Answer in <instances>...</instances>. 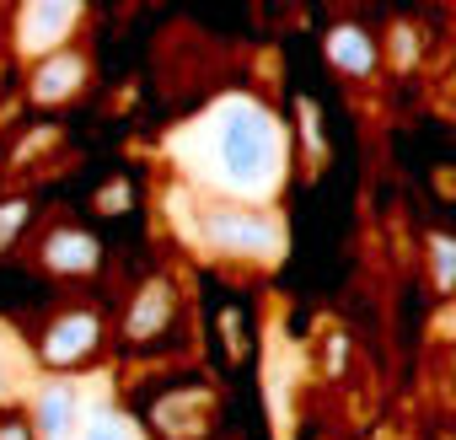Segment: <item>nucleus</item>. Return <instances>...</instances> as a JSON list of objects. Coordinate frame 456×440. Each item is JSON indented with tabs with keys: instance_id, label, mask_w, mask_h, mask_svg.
<instances>
[{
	"instance_id": "nucleus-4",
	"label": "nucleus",
	"mask_w": 456,
	"mask_h": 440,
	"mask_svg": "<svg viewBox=\"0 0 456 440\" xmlns=\"http://www.w3.org/2000/svg\"><path fill=\"white\" fill-rule=\"evenodd\" d=\"M97 344H102V322H97V312H65V317L49 322V333H44V344H38V360L54 365V371H70V365L92 360Z\"/></svg>"
},
{
	"instance_id": "nucleus-15",
	"label": "nucleus",
	"mask_w": 456,
	"mask_h": 440,
	"mask_svg": "<svg viewBox=\"0 0 456 440\" xmlns=\"http://www.w3.org/2000/svg\"><path fill=\"white\" fill-rule=\"evenodd\" d=\"M435 253H440V285H451V280H456V248H451V242H440Z\"/></svg>"
},
{
	"instance_id": "nucleus-5",
	"label": "nucleus",
	"mask_w": 456,
	"mask_h": 440,
	"mask_svg": "<svg viewBox=\"0 0 456 440\" xmlns=\"http://www.w3.org/2000/svg\"><path fill=\"white\" fill-rule=\"evenodd\" d=\"M86 424H92L86 403H81V392L70 381H44L33 392V429H38V440H81Z\"/></svg>"
},
{
	"instance_id": "nucleus-13",
	"label": "nucleus",
	"mask_w": 456,
	"mask_h": 440,
	"mask_svg": "<svg viewBox=\"0 0 456 440\" xmlns=\"http://www.w3.org/2000/svg\"><path fill=\"white\" fill-rule=\"evenodd\" d=\"M0 440H38V429L28 419H0Z\"/></svg>"
},
{
	"instance_id": "nucleus-2",
	"label": "nucleus",
	"mask_w": 456,
	"mask_h": 440,
	"mask_svg": "<svg viewBox=\"0 0 456 440\" xmlns=\"http://www.w3.org/2000/svg\"><path fill=\"white\" fill-rule=\"evenodd\" d=\"M204 237L225 253H274L280 248V226L264 209H237V204H215L204 209Z\"/></svg>"
},
{
	"instance_id": "nucleus-6",
	"label": "nucleus",
	"mask_w": 456,
	"mask_h": 440,
	"mask_svg": "<svg viewBox=\"0 0 456 440\" xmlns=\"http://www.w3.org/2000/svg\"><path fill=\"white\" fill-rule=\"evenodd\" d=\"M81 86H86V60L70 54V49H60L54 60H44V65L33 70L28 97H33V102H65V97H76Z\"/></svg>"
},
{
	"instance_id": "nucleus-12",
	"label": "nucleus",
	"mask_w": 456,
	"mask_h": 440,
	"mask_svg": "<svg viewBox=\"0 0 456 440\" xmlns=\"http://www.w3.org/2000/svg\"><path fill=\"white\" fill-rule=\"evenodd\" d=\"M28 226V204L22 199H12V204H0V253H6L12 242H17V232Z\"/></svg>"
},
{
	"instance_id": "nucleus-11",
	"label": "nucleus",
	"mask_w": 456,
	"mask_h": 440,
	"mask_svg": "<svg viewBox=\"0 0 456 440\" xmlns=\"http://www.w3.org/2000/svg\"><path fill=\"white\" fill-rule=\"evenodd\" d=\"M81 440H140V435H134L118 413H97V419L81 429Z\"/></svg>"
},
{
	"instance_id": "nucleus-8",
	"label": "nucleus",
	"mask_w": 456,
	"mask_h": 440,
	"mask_svg": "<svg viewBox=\"0 0 456 440\" xmlns=\"http://www.w3.org/2000/svg\"><path fill=\"white\" fill-rule=\"evenodd\" d=\"M167 317H172V290L167 285H145L140 290V301H134V312H129V338H151V333H161L167 328Z\"/></svg>"
},
{
	"instance_id": "nucleus-7",
	"label": "nucleus",
	"mask_w": 456,
	"mask_h": 440,
	"mask_svg": "<svg viewBox=\"0 0 456 440\" xmlns=\"http://www.w3.org/2000/svg\"><path fill=\"white\" fill-rule=\"evenodd\" d=\"M38 264H44L49 274H92V269H97V242H92L86 232L60 226V232H49V237H44Z\"/></svg>"
},
{
	"instance_id": "nucleus-3",
	"label": "nucleus",
	"mask_w": 456,
	"mask_h": 440,
	"mask_svg": "<svg viewBox=\"0 0 456 440\" xmlns=\"http://www.w3.org/2000/svg\"><path fill=\"white\" fill-rule=\"evenodd\" d=\"M81 22V6H65V0H28L17 12V49L33 54V60H54L60 44L76 33Z\"/></svg>"
},
{
	"instance_id": "nucleus-1",
	"label": "nucleus",
	"mask_w": 456,
	"mask_h": 440,
	"mask_svg": "<svg viewBox=\"0 0 456 440\" xmlns=\"http://www.w3.org/2000/svg\"><path fill=\"white\" fill-rule=\"evenodd\" d=\"M280 167V129L264 108L232 102L215 118V172L237 193H264Z\"/></svg>"
},
{
	"instance_id": "nucleus-14",
	"label": "nucleus",
	"mask_w": 456,
	"mask_h": 440,
	"mask_svg": "<svg viewBox=\"0 0 456 440\" xmlns=\"http://www.w3.org/2000/svg\"><path fill=\"white\" fill-rule=\"evenodd\" d=\"M97 204H102V209H124V204H129V188H124V183H113V188H102V193H97Z\"/></svg>"
},
{
	"instance_id": "nucleus-10",
	"label": "nucleus",
	"mask_w": 456,
	"mask_h": 440,
	"mask_svg": "<svg viewBox=\"0 0 456 440\" xmlns=\"http://www.w3.org/2000/svg\"><path fill=\"white\" fill-rule=\"evenodd\" d=\"M328 60L360 76V70H370V65H376V49L365 44V33H354V28H338V33L328 38Z\"/></svg>"
},
{
	"instance_id": "nucleus-9",
	"label": "nucleus",
	"mask_w": 456,
	"mask_h": 440,
	"mask_svg": "<svg viewBox=\"0 0 456 440\" xmlns=\"http://www.w3.org/2000/svg\"><path fill=\"white\" fill-rule=\"evenodd\" d=\"M28 376H33L28 349L12 338V328H0V403H6V397H22V392H28Z\"/></svg>"
}]
</instances>
